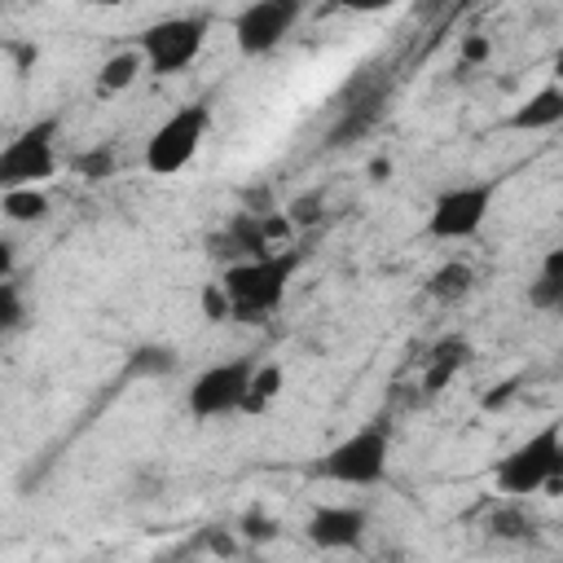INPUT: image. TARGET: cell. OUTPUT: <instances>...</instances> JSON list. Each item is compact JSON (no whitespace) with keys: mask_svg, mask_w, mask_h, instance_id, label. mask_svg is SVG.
<instances>
[{"mask_svg":"<svg viewBox=\"0 0 563 563\" xmlns=\"http://www.w3.org/2000/svg\"><path fill=\"white\" fill-rule=\"evenodd\" d=\"M295 264H299L295 251H273L264 260L229 264L224 277H220V290L229 299V321H264L282 303Z\"/></svg>","mask_w":563,"mask_h":563,"instance_id":"1","label":"cell"},{"mask_svg":"<svg viewBox=\"0 0 563 563\" xmlns=\"http://www.w3.org/2000/svg\"><path fill=\"white\" fill-rule=\"evenodd\" d=\"M493 484L506 497H528V493L559 497V488H563V427L559 422H545L523 444H515L493 466Z\"/></svg>","mask_w":563,"mask_h":563,"instance_id":"2","label":"cell"},{"mask_svg":"<svg viewBox=\"0 0 563 563\" xmlns=\"http://www.w3.org/2000/svg\"><path fill=\"white\" fill-rule=\"evenodd\" d=\"M57 132H62V123L48 114V119L26 123L13 141L0 145V194L40 189V180H48L57 172Z\"/></svg>","mask_w":563,"mask_h":563,"instance_id":"3","label":"cell"},{"mask_svg":"<svg viewBox=\"0 0 563 563\" xmlns=\"http://www.w3.org/2000/svg\"><path fill=\"white\" fill-rule=\"evenodd\" d=\"M207 128H211V106H207V101L180 106L176 114H167V119L150 132V141H145V167H150L154 176H176V172H185V167L194 163V154H198Z\"/></svg>","mask_w":563,"mask_h":563,"instance_id":"4","label":"cell"},{"mask_svg":"<svg viewBox=\"0 0 563 563\" xmlns=\"http://www.w3.org/2000/svg\"><path fill=\"white\" fill-rule=\"evenodd\" d=\"M207 18L202 13H176V18H163L154 26L141 31V62L150 75H180L198 62L202 53V40H207Z\"/></svg>","mask_w":563,"mask_h":563,"instance_id":"5","label":"cell"},{"mask_svg":"<svg viewBox=\"0 0 563 563\" xmlns=\"http://www.w3.org/2000/svg\"><path fill=\"white\" fill-rule=\"evenodd\" d=\"M387 457H391V435L383 422H369L361 431H352L347 440H339L325 457H321V475L347 488H369L387 475Z\"/></svg>","mask_w":563,"mask_h":563,"instance_id":"6","label":"cell"},{"mask_svg":"<svg viewBox=\"0 0 563 563\" xmlns=\"http://www.w3.org/2000/svg\"><path fill=\"white\" fill-rule=\"evenodd\" d=\"M255 356H233L220 365H207L194 383H189V413L194 418H224V413H242L251 374H255Z\"/></svg>","mask_w":563,"mask_h":563,"instance_id":"7","label":"cell"},{"mask_svg":"<svg viewBox=\"0 0 563 563\" xmlns=\"http://www.w3.org/2000/svg\"><path fill=\"white\" fill-rule=\"evenodd\" d=\"M493 207V185H453L444 189L427 211V238L435 242H466L479 233L484 216Z\"/></svg>","mask_w":563,"mask_h":563,"instance_id":"8","label":"cell"},{"mask_svg":"<svg viewBox=\"0 0 563 563\" xmlns=\"http://www.w3.org/2000/svg\"><path fill=\"white\" fill-rule=\"evenodd\" d=\"M299 13H303L299 0H255L233 13V40L246 57H264L295 31Z\"/></svg>","mask_w":563,"mask_h":563,"instance_id":"9","label":"cell"},{"mask_svg":"<svg viewBox=\"0 0 563 563\" xmlns=\"http://www.w3.org/2000/svg\"><path fill=\"white\" fill-rule=\"evenodd\" d=\"M365 510L361 506H317L303 523V537L317 545V550H356L365 541Z\"/></svg>","mask_w":563,"mask_h":563,"instance_id":"10","label":"cell"},{"mask_svg":"<svg viewBox=\"0 0 563 563\" xmlns=\"http://www.w3.org/2000/svg\"><path fill=\"white\" fill-rule=\"evenodd\" d=\"M471 361V339L466 334H444V339H435L431 343V352H427V365H422V391L427 396H440L453 378H457V369Z\"/></svg>","mask_w":563,"mask_h":563,"instance_id":"11","label":"cell"},{"mask_svg":"<svg viewBox=\"0 0 563 563\" xmlns=\"http://www.w3.org/2000/svg\"><path fill=\"white\" fill-rule=\"evenodd\" d=\"M559 123H563V88H559V84L537 88V92L510 114V128H519V132H545V128H559Z\"/></svg>","mask_w":563,"mask_h":563,"instance_id":"12","label":"cell"},{"mask_svg":"<svg viewBox=\"0 0 563 563\" xmlns=\"http://www.w3.org/2000/svg\"><path fill=\"white\" fill-rule=\"evenodd\" d=\"M528 303L537 312H554L563 303V246H550L537 282H528Z\"/></svg>","mask_w":563,"mask_h":563,"instance_id":"13","label":"cell"},{"mask_svg":"<svg viewBox=\"0 0 563 563\" xmlns=\"http://www.w3.org/2000/svg\"><path fill=\"white\" fill-rule=\"evenodd\" d=\"M141 70H145V62H141V53H136V48L110 53V57L101 62V70H97V84H92V88H97V97H114V92L132 88Z\"/></svg>","mask_w":563,"mask_h":563,"instance_id":"14","label":"cell"},{"mask_svg":"<svg viewBox=\"0 0 563 563\" xmlns=\"http://www.w3.org/2000/svg\"><path fill=\"white\" fill-rule=\"evenodd\" d=\"M471 290H475V273H471V264H462V260L440 264V268L431 273V282H427V295H431L435 303H462Z\"/></svg>","mask_w":563,"mask_h":563,"instance_id":"15","label":"cell"},{"mask_svg":"<svg viewBox=\"0 0 563 563\" xmlns=\"http://www.w3.org/2000/svg\"><path fill=\"white\" fill-rule=\"evenodd\" d=\"M282 365H273V361H260L255 365V374H251V387H246V400H242V413H264L277 396H282Z\"/></svg>","mask_w":563,"mask_h":563,"instance_id":"16","label":"cell"},{"mask_svg":"<svg viewBox=\"0 0 563 563\" xmlns=\"http://www.w3.org/2000/svg\"><path fill=\"white\" fill-rule=\"evenodd\" d=\"M48 194L44 189H9V194H0V211H4V220H13V224H35V220H44L48 216Z\"/></svg>","mask_w":563,"mask_h":563,"instance_id":"17","label":"cell"},{"mask_svg":"<svg viewBox=\"0 0 563 563\" xmlns=\"http://www.w3.org/2000/svg\"><path fill=\"white\" fill-rule=\"evenodd\" d=\"M176 369V352L163 347V343H141L128 352V374L132 378H163Z\"/></svg>","mask_w":563,"mask_h":563,"instance_id":"18","label":"cell"},{"mask_svg":"<svg viewBox=\"0 0 563 563\" xmlns=\"http://www.w3.org/2000/svg\"><path fill=\"white\" fill-rule=\"evenodd\" d=\"M484 528H488V537H497V541H528V537H532V515H528L523 506H497V510L484 519Z\"/></svg>","mask_w":563,"mask_h":563,"instance_id":"19","label":"cell"},{"mask_svg":"<svg viewBox=\"0 0 563 563\" xmlns=\"http://www.w3.org/2000/svg\"><path fill=\"white\" fill-rule=\"evenodd\" d=\"M321 211H325V194H321V189H303V194H295V198L282 207V216L290 220L295 233H299V229H312V224L321 220Z\"/></svg>","mask_w":563,"mask_h":563,"instance_id":"20","label":"cell"},{"mask_svg":"<svg viewBox=\"0 0 563 563\" xmlns=\"http://www.w3.org/2000/svg\"><path fill=\"white\" fill-rule=\"evenodd\" d=\"M70 163H75V172H79L84 180H106V176H114V150H110L106 141L92 145V150H84V154H75Z\"/></svg>","mask_w":563,"mask_h":563,"instance_id":"21","label":"cell"},{"mask_svg":"<svg viewBox=\"0 0 563 563\" xmlns=\"http://www.w3.org/2000/svg\"><path fill=\"white\" fill-rule=\"evenodd\" d=\"M22 317H26V303H22L18 282H0V334H9Z\"/></svg>","mask_w":563,"mask_h":563,"instance_id":"22","label":"cell"},{"mask_svg":"<svg viewBox=\"0 0 563 563\" xmlns=\"http://www.w3.org/2000/svg\"><path fill=\"white\" fill-rule=\"evenodd\" d=\"M260 233H264V242H268V251H277V246H286V242L295 238V229H290V220L282 216V207H277V211H268V216H260Z\"/></svg>","mask_w":563,"mask_h":563,"instance_id":"23","label":"cell"},{"mask_svg":"<svg viewBox=\"0 0 563 563\" xmlns=\"http://www.w3.org/2000/svg\"><path fill=\"white\" fill-rule=\"evenodd\" d=\"M198 308H202V317H207L211 325H220V321H229V299H224V290H220V282H211V286H202V295H198Z\"/></svg>","mask_w":563,"mask_h":563,"instance_id":"24","label":"cell"},{"mask_svg":"<svg viewBox=\"0 0 563 563\" xmlns=\"http://www.w3.org/2000/svg\"><path fill=\"white\" fill-rule=\"evenodd\" d=\"M457 57H462V66H484L493 57V40L488 35H466L457 44Z\"/></svg>","mask_w":563,"mask_h":563,"instance_id":"25","label":"cell"},{"mask_svg":"<svg viewBox=\"0 0 563 563\" xmlns=\"http://www.w3.org/2000/svg\"><path fill=\"white\" fill-rule=\"evenodd\" d=\"M242 532H246L251 541H268V537H273V523H268L264 515H246V519H242Z\"/></svg>","mask_w":563,"mask_h":563,"instance_id":"26","label":"cell"},{"mask_svg":"<svg viewBox=\"0 0 563 563\" xmlns=\"http://www.w3.org/2000/svg\"><path fill=\"white\" fill-rule=\"evenodd\" d=\"M13 264H18V246L9 238H0V282L13 277Z\"/></svg>","mask_w":563,"mask_h":563,"instance_id":"27","label":"cell"},{"mask_svg":"<svg viewBox=\"0 0 563 563\" xmlns=\"http://www.w3.org/2000/svg\"><path fill=\"white\" fill-rule=\"evenodd\" d=\"M369 176H374V180H387V176H391V158H374V163H369Z\"/></svg>","mask_w":563,"mask_h":563,"instance_id":"28","label":"cell"}]
</instances>
